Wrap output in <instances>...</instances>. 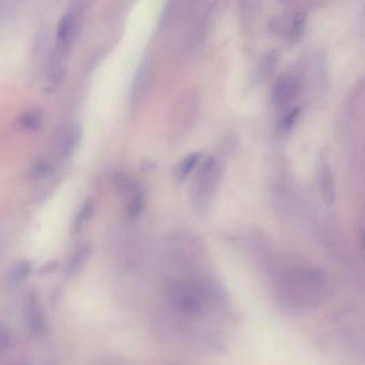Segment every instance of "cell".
<instances>
[{"label": "cell", "instance_id": "obj_1", "mask_svg": "<svg viewBox=\"0 0 365 365\" xmlns=\"http://www.w3.org/2000/svg\"><path fill=\"white\" fill-rule=\"evenodd\" d=\"M209 8L207 3H189L181 12V20L177 26V52L188 54L197 49L206 34Z\"/></svg>", "mask_w": 365, "mask_h": 365}, {"label": "cell", "instance_id": "obj_2", "mask_svg": "<svg viewBox=\"0 0 365 365\" xmlns=\"http://www.w3.org/2000/svg\"><path fill=\"white\" fill-rule=\"evenodd\" d=\"M201 108V97L197 91L190 90L179 98L171 119V130L176 138L186 134L193 127L199 117Z\"/></svg>", "mask_w": 365, "mask_h": 365}, {"label": "cell", "instance_id": "obj_3", "mask_svg": "<svg viewBox=\"0 0 365 365\" xmlns=\"http://www.w3.org/2000/svg\"><path fill=\"white\" fill-rule=\"evenodd\" d=\"M218 172L220 168L218 161L214 158L209 157L203 161L197 173L192 190V201L194 206L201 209L210 201L218 182Z\"/></svg>", "mask_w": 365, "mask_h": 365}, {"label": "cell", "instance_id": "obj_4", "mask_svg": "<svg viewBox=\"0 0 365 365\" xmlns=\"http://www.w3.org/2000/svg\"><path fill=\"white\" fill-rule=\"evenodd\" d=\"M66 54L68 52H64L62 49H54L53 51L47 66V81H45L47 92H55L60 86L66 71Z\"/></svg>", "mask_w": 365, "mask_h": 365}, {"label": "cell", "instance_id": "obj_5", "mask_svg": "<svg viewBox=\"0 0 365 365\" xmlns=\"http://www.w3.org/2000/svg\"><path fill=\"white\" fill-rule=\"evenodd\" d=\"M76 11L73 8L66 9L59 18L56 28V49L68 52L74 32H75Z\"/></svg>", "mask_w": 365, "mask_h": 365}, {"label": "cell", "instance_id": "obj_6", "mask_svg": "<svg viewBox=\"0 0 365 365\" xmlns=\"http://www.w3.org/2000/svg\"><path fill=\"white\" fill-rule=\"evenodd\" d=\"M26 320H27L28 328L36 336H41L47 331L45 314L40 307L39 301L35 294H32L28 299L27 307H26Z\"/></svg>", "mask_w": 365, "mask_h": 365}, {"label": "cell", "instance_id": "obj_7", "mask_svg": "<svg viewBox=\"0 0 365 365\" xmlns=\"http://www.w3.org/2000/svg\"><path fill=\"white\" fill-rule=\"evenodd\" d=\"M318 186L325 203L328 206H332L336 199V179L332 168L328 163H323L319 168Z\"/></svg>", "mask_w": 365, "mask_h": 365}, {"label": "cell", "instance_id": "obj_8", "mask_svg": "<svg viewBox=\"0 0 365 365\" xmlns=\"http://www.w3.org/2000/svg\"><path fill=\"white\" fill-rule=\"evenodd\" d=\"M297 84L296 79L290 74H285L275 81L273 88V100L277 105L286 103L290 101L296 92Z\"/></svg>", "mask_w": 365, "mask_h": 365}, {"label": "cell", "instance_id": "obj_9", "mask_svg": "<svg viewBox=\"0 0 365 365\" xmlns=\"http://www.w3.org/2000/svg\"><path fill=\"white\" fill-rule=\"evenodd\" d=\"M91 250L88 244H81L72 252L71 256L66 262L64 273L68 277H75L83 271L84 268L90 258Z\"/></svg>", "mask_w": 365, "mask_h": 365}, {"label": "cell", "instance_id": "obj_10", "mask_svg": "<svg viewBox=\"0 0 365 365\" xmlns=\"http://www.w3.org/2000/svg\"><path fill=\"white\" fill-rule=\"evenodd\" d=\"M150 76H151V66L149 62H145L140 64L134 81H133L132 92H131V100L132 103H138V101L145 95L148 84H149Z\"/></svg>", "mask_w": 365, "mask_h": 365}, {"label": "cell", "instance_id": "obj_11", "mask_svg": "<svg viewBox=\"0 0 365 365\" xmlns=\"http://www.w3.org/2000/svg\"><path fill=\"white\" fill-rule=\"evenodd\" d=\"M125 192L130 193L131 197L130 203L128 206L129 218L131 220H136V218H140L142 209H144V195L134 184H131Z\"/></svg>", "mask_w": 365, "mask_h": 365}, {"label": "cell", "instance_id": "obj_12", "mask_svg": "<svg viewBox=\"0 0 365 365\" xmlns=\"http://www.w3.org/2000/svg\"><path fill=\"white\" fill-rule=\"evenodd\" d=\"M201 152H193L191 155H186L179 164L177 165L175 169V177L177 180L186 179V176L193 171L194 167L197 166V163L201 160Z\"/></svg>", "mask_w": 365, "mask_h": 365}, {"label": "cell", "instance_id": "obj_13", "mask_svg": "<svg viewBox=\"0 0 365 365\" xmlns=\"http://www.w3.org/2000/svg\"><path fill=\"white\" fill-rule=\"evenodd\" d=\"M32 271V265L28 260H20L11 268L9 279L12 285H20L27 279Z\"/></svg>", "mask_w": 365, "mask_h": 365}, {"label": "cell", "instance_id": "obj_14", "mask_svg": "<svg viewBox=\"0 0 365 365\" xmlns=\"http://www.w3.org/2000/svg\"><path fill=\"white\" fill-rule=\"evenodd\" d=\"M93 205L90 201H87L79 209V212L74 218L73 225H72V233H79L84 225L88 222L89 218L92 216Z\"/></svg>", "mask_w": 365, "mask_h": 365}, {"label": "cell", "instance_id": "obj_15", "mask_svg": "<svg viewBox=\"0 0 365 365\" xmlns=\"http://www.w3.org/2000/svg\"><path fill=\"white\" fill-rule=\"evenodd\" d=\"M79 130H76L75 128L71 129L69 132L66 133L62 140V148H60V157L62 159H68L73 153L79 142Z\"/></svg>", "mask_w": 365, "mask_h": 365}, {"label": "cell", "instance_id": "obj_16", "mask_svg": "<svg viewBox=\"0 0 365 365\" xmlns=\"http://www.w3.org/2000/svg\"><path fill=\"white\" fill-rule=\"evenodd\" d=\"M18 125L25 130H37L42 123V116L37 110H30L20 116L18 119Z\"/></svg>", "mask_w": 365, "mask_h": 365}, {"label": "cell", "instance_id": "obj_17", "mask_svg": "<svg viewBox=\"0 0 365 365\" xmlns=\"http://www.w3.org/2000/svg\"><path fill=\"white\" fill-rule=\"evenodd\" d=\"M304 24H305V14L298 12L292 16V26H290V38L292 40H299L303 35Z\"/></svg>", "mask_w": 365, "mask_h": 365}, {"label": "cell", "instance_id": "obj_18", "mask_svg": "<svg viewBox=\"0 0 365 365\" xmlns=\"http://www.w3.org/2000/svg\"><path fill=\"white\" fill-rule=\"evenodd\" d=\"M277 60H279L277 51H271V52L268 53L262 59V64H260V75L267 76L268 74L271 73L275 69Z\"/></svg>", "mask_w": 365, "mask_h": 365}, {"label": "cell", "instance_id": "obj_19", "mask_svg": "<svg viewBox=\"0 0 365 365\" xmlns=\"http://www.w3.org/2000/svg\"><path fill=\"white\" fill-rule=\"evenodd\" d=\"M300 110L299 108H294V110L290 112L288 115L285 116L283 118L282 125H281V128L284 132H288V131L292 130V127H294V123H296L297 118L299 116Z\"/></svg>", "mask_w": 365, "mask_h": 365}, {"label": "cell", "instance_id": "obj_20", "mask_svg": "<svg viewBox=\"0 0 365 365\" xmlns=\"http://www.w3.org/2000/svg\"><path fill=\"white\" fill-rule=\"evenodd\" d=\"M49 171H51V168H49V165L47 162H38L34 166V169H32V175L37 179H42V178H45L49 174Z\"/></svg>", "mask_w": 365, "mask_h": 365}, {"label": "cell", "instance_id": "obj_21", "mask_svg": "<svg viewBox=\"0 0 365 365\" xmlns=\"http://www.w3.org/2000/svg\"><path fill=\"white\" fill-rule=\"evenodd\" d=\"M10 341L11 338L9 332H7L5 329H1V330H0V346H1V348L5 349V348L9 347V345H10Z\"/></svg>", "mask_w": 365, "mask_h": 365}]
</instances>
